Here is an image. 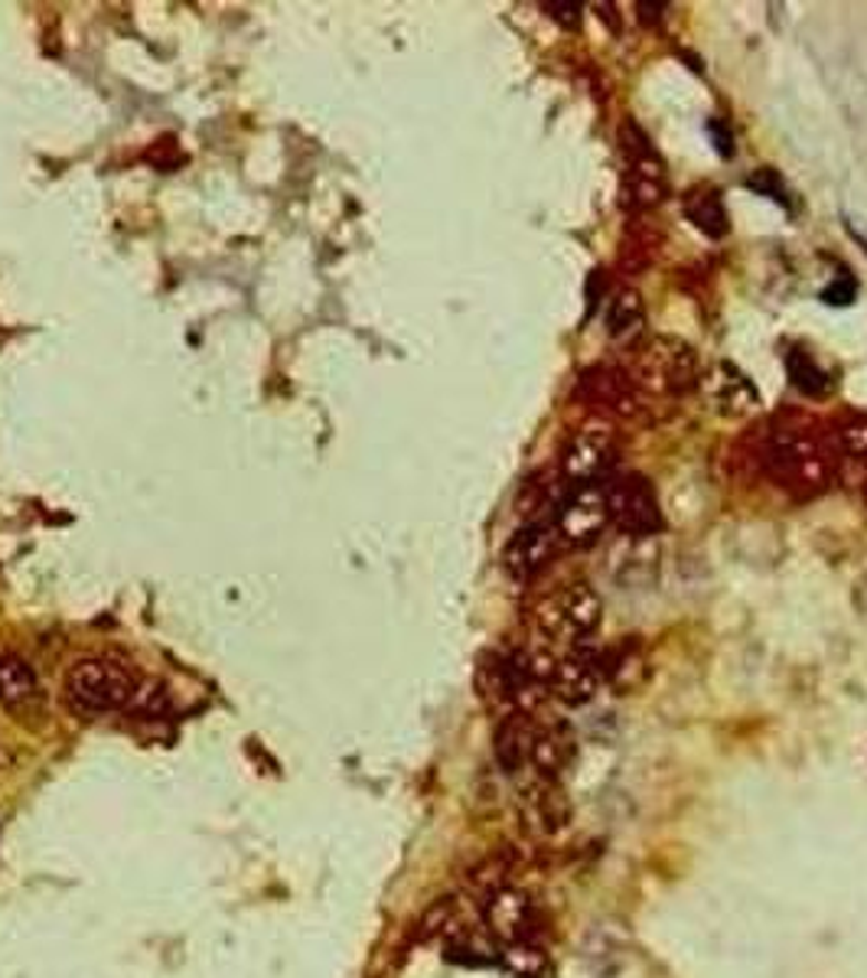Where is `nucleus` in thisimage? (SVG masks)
Instances as JSON below:
<instances>
[{"label":"nucleus","instance_id":"f257e3e1","mask_svg":"<svg viewBox=\"0 0 867 978\" xmlns=\"http://www.w3.org/2000/svg\"><path fill=\"white\" fill-rule=\"evenodd\" d=\"M835 461V447L806 418H776L760 441L763 473L799 500L822 496L832 486Z\"/></svg>","mask_w":867,"mask_h":978},{"label":"nucleus","instance_id":"f03ea898","mask_svg":"<svg viewBox=\"0 0 867 978\" xmlns=\"http://www.w3.org/2000/svg\"><path fill=\"white\" fill-rule=\"evenodd\" d=\"M627 375L637 382L642 395H682L701 382L698 356L685 340L679 337H646L630 349Z\"/></svg>","mask_w":867,"mask_h":978},{"label":"nucleus","instance_id":"7ed1b4c3","mask_svg":"<svg viewBox=\"0 0 867 978\" xmlns=\"http://www.w3.org/2000/svg\"><path fill=\"white\" fill-rule=\"evenodd\" d=\"M141 689L137 672L127 662L117 659H82L69 669L65 676V694L69 701L85 711V714H109V711H121L134 701V694Z\"/></svg>","mask_w":867,"mask_h":978},{"label":"nucleus","instance_id":"20e7f679","mask_svg":"<svg viewBox=\"0 0 867 978\" xmlns=\"http://www.w3.org/2000/svg\"><path fill=\"white\" fill-rule=\"evenodd\" d=\"M600 620H603V600L590 584H580V580L555 590L535 610V624L541 636L568 649L597 634Z\"/></svg>","mask_w":867,"mask_h":978},{"label":"nucleus","instance_id":"39448f33","mask_svg":"<svg viewBox=\"0 0 867 978\" xmlns=\"http://www.w3.org/2000/svg\"><path fill=\"white\" fill-rule=\"evenodd\" d=\"M620 461V434L613 424L607 421H594L575 431V437L568 441L565 454H561V476L571 486H584V483H597L603 480V473Z\"/></svg>","mask_w":867,"mask_h":978},{"label":"nucleus","instance_id":"423d86ee","mask_svg":"<svg viewBox=\"0 0 867 978\" xmlns=\"http://www.w3.org/2000/svg\"><path fill=\"white\" fill-rule=\"evenodd\" d=\"M607 506L610 522L630 538H646L662 528L659 496L642 473H623L607 480Z\"/></svg>","mask_w":867,"mask_h":978},{"label":"nucleus","instance_id":"0eeeda50","mask_svg":"<svg viewBox=\"0 0 867 978\" xmlns=\"http://www.w3.org/2000/svg\"><path fill=\"white\" fill-rule=\"evenodd\" d=\"M558 535H561V545L568 548H587L594 545L603 528L610 525V506H607V480H597V483H584V486H575L565 503L558 506V513L551 516Z\"/></svg>","mask_w":867,"mask_h":978},{"label":"nucleus","instance_id":"6e6552de","mask_svg":"<svg viewBox=\"0 0 867 978\" xmlns=\"http://www.w3.org/2000/svg\"><path fill=\"white\" fill-rule=\"evenodd\" d=\"M561 548L565 545H561V535H558L551 518L525 522L503 548V568H506V575L516 577V580H531L555 562V555Z\"/></svg>","mask_w":867,"mask_h":978},{"label":"nucleus","instance_id":"1a4fd4ad","mask_svg":"<svg viewBox=\"0 0 867 978\" xmlns=\"http://www.w3.org/2000/svg\"><path fill=\"white\" fill-rule=\"evenodd\" d=\"M623 154H627V176H623L627 199L637 209L662 203L665 199V164L652 151L649 137L633 124L623 127Z\"/></svg>","mask_w":867,"mask_h":978},{"label":"nucleus","instance_id":"9d476101","mask_svg":"<svg viewBox=\"0 0 867 978\" xmlns=\"http://www.w3.org/2000/svg\"><path fill=\"white\" fill-rule=\"evenodd\" d=\"M600 686H603L600 652L590 649L587 642L571 646L565 656H558L555 666H551V672H548V694H555L568 708L590 704L594 694L600 691Z\"/></svg>","mask_w":867,"mask_h":978},{"label":"nucleus","instance_id":"9b49d317","mask_svg":"<svg viewBox=\"0 0 867 978\" xmlns=\"http://www.w3.org/2000/svg\"><path fill=\"white\" fill-rule=\"evenodd\" d=\"M578 389L584 402H590L597 411L617 421H633L646 411L637 382L627 375V369H617V366H590L580 375Z\"/></svg>","mask_w":867,"mask_h":978},{"label":"nucleus","instance_id":"f8f14e48","mask_svg":"<svg viewBox=\"0 0 867 978\" xmlns=\"http://www.w3.org/2000/svg\"><path fill=\"white\" fill-rule=\"evenodd\" d=\"M483 923H486V933L506 946V943L535 939L541 917H538L535 900L525 891L503 884L483 897Z\"/></svg>","mask_w":867,"mask_h":978},{"label":"nucleus","instance_id":"ddd939ff","mask_svg":"<svg viewBox=\"0 0 867 978\" xmlns=\"http://www.w3.org/2000/svg\"><path fill=\"white\" fill-rule=\"evenodd\" d=\"M522 825L538 838H555L571 822V800L565 796L558 780L531 776L528 786H522L519 796Z\"/></svg>","mask_w":867,"mask_h":978},{"label":"nucleus","instance_id":"4468645a","mask_svg":"<svg viewBox=\"0 0 867 978\" xmlns=\"http://www.w3.org/2000/svg\"><path fill=\"white\" fill-rule=\"evenodd\" d=\"M701 395L708 408H714L724 418H747L760 408V392L751 379L734 362H714L701 375Z\"/></svg>","mask_w":867,"mask_h":978},{"label":"nucleus","instance_id":"2eb2a0df","mask_svg":"<svg viewBox=\"0 0 867 978\" xmlns=\"http://www.w3.org/2000/svg\"><path fill=\"white\" fill-rule=\"evenodd\" d=\"M578 753V738L568 721H538L535 718V744H531V770L535 776L558 780Z\"/></svg>","mask_w":867,"mask_h":978},{"label":"nucleus","instance_id":"dca6fc26","mask_svg":"<svg viewBox=\"0 0 867 978\" xmlns=\"http://www.w3.org/2000/svg\"><path fill=\"white\" fill-rule=\"evenodd\" d=\"M531 744H535V714L513 711V714L499 718L493 750H496V763L503 766V773L525 770L531 763Z\"/></svg>","mask_w":867,"mask_h":978},{"label":"nucleus","instance_id":"f3484780","mask_svg":"<svg viewBox=\"0 0 867 978\" xmlns=\"http://www.w3.org/2000/svg\"><path fill=\"white\" fill-rule=\"evenodd\" d=\"M575 486L561 476V470H538L531 473L519 490V500H516V509L519 516H525L528 522L535 518H548L558 513V506L565 503V496L571 493Z\"/></svg>","mask_w":867,"mask_h":978},{"label":"nucleus","instance_id":"a211bd4d","mask_svg":"<svg viewBox=\"0 0 867 978\" xmlns=\"http://www.w3.org/2000/svg\"><path fill=\"white\" fill-rule=\"evenodd\" d=\"M600 672H603V682L610 689L617 691H637L642 682H646V672H649V662H646V652L639 646L637 639H620L613 642L607 652H600Z\"/></svg>","mask_w":867,"mask_h":978},{"label":"nucleus","instance_id":"6ab92c4d","mask_svg":"<svg viewBox=\"0 0 867 978\" xmlns=\"http://www.w3.org/2000/svg\"><path fill=\"white\" fill-rule=\"evenodd\" d=\"M0 704L13 714H30L40 704L37 672L20 656H0Z\"/></svg>","mask_w":867,"mask_h":978},{"label":"nucleus","instance_id":"aec40b11","mask_svg":"<svg viewBox=\"0 0 867 978\" xmlns=\"http://www.w3.org/2000/svg\"><path fill=\"white\" fill-rule=\"evenodd\" d=\"M682 213L689 216L694 229L708 238H724L731 231V219H727V206L721 199V193L714 186H692L682 196Z\"/></svg>","mask_w":867,"mask_h":978},{"label":"nucleus","instance_id":"412c9836","mask_svg":"<svg viewBox=\"0 0 867 978\" xmlns=\"http://www.w3.org/2000/svg\"><path fill=\"white\" fill-rule=\"evenodd\" d=\"M603 320H607V333L617 343H637L639 337H642V327H646V303H642L639 290H617L613 300L607 303Z\"/></svg>","mask_w":867,"mask_h":978},{"label":"nucleus","instance_id":"4be33fe9","mask_svg":"<svg viewBox=\"0 0 867 978\" xmlns=\"http://www.w3.org/2000/svg\"><path fill=\"white\" fill-rule=\"evenodd\" d=\"M444 956L457 966H493L499 962V946L493 943V936L461 926L444 939Z\"/></svg>","mask_w":867,"mask_h":978},{"label":"nucleus","instance_id":"5701e85b","mask_svg":"<svg viewBox=\"0 0 867 978\" xmlns=\"http://www.w3.org/2000/svg\"><path fill=\"white\" fill-rule=\"evenodd\" d=\"M499 966L513 978H551V972H555L551 956L535 939L499 946Z\"/></svg>","mask_w":867,"mask_h":978},{"label":"nucleus","instance_id":"b1692460","mask_svg":"<svg viewBox=\"0 0 867 978\" xmlns=\"http://www.w3.org/2000/svg\"><path fill=\"white\" fill-rule=\"evenodd\" d=\"M786 369H789V382L806 395V399H825L832 392V375L815 362V356L803 352V349H793L786 356Z\"/></svg>","mask_w":867,"mask_h":978},{"label":"nucleus","instance_id":"393cba45","mask_svg":"<svg viewBox=\"0 0 867 978\" xmlns=\"http://www.w3.org/2000/svg\"><path fill=\"white\" fill-rule=\"evenodd\" d=\"M832 447L845 461L867 466V414H848L845 421H838V431H835V444Z\"/></svg>","mask_w":867,"mask_h":978},{"label":"nucleus","instance_id":"a878e982","mask_svg":"<svg viewBox=\"0 0 867 978\" xmlns=\"http://www.w3.org/2000/svg\"><path fill=\"white\" fill-rule=\"evenodd\" d=\"M454 929H461L457 926V900L454 897H444V900H437L421 923H417V936L421 939H434V936H451Z\"/></svg>","mask_w":867,"mask_h":978},{"label":"nucleus","instance_id":"bb28decb","mask_svg":"<svg viewBox=\"0 0 867 978\" xmlns=\"http://www.w3.org/2000/svg\"><path fill=\"white\" fill-rule=\"evenodd\" d=\"M545 10H548V17H551L555 23H561L565 30H578L580 17H584V7L575 3V0H555V3H545Z\"/></svg>","mask_w":867,"mask_h":978},{"label":"nucleus","instance_id":"cd10ccee","mask_svg":"<svg viewBox=\"0 0 867 978\" xmlns=\"http://www.w3.org/2000/svg\"><path fill=\"white\" fill-rule=\"evenodd\" d=\"M751 186L756 193H763V196H773V199L786 203V199H783V196H786L783 179H780L773 171H756V176H751Z\"/></svg>","mask_w":867,"mask_h":978},{"label":"nucleus","instance_id":"c85d7f7f","mask_svg":"<svg viewBox=\"0 0 867 978\" xmlns=\"http://www.w3.org/2000/svg\"><path fill=\"white\" fill-rule=\"evenodd\" d=\"M855 294H858L855 281H848V278H845V285H842V281H835L832 288L822 290V300H825V303H832V307H848V303H855Z\"/></svg>","mask_w":867,"mask_h":978},{"label":"nucleus","instance_id":"c756f323","mask_svg":"<svg viewBox=\"0 0 867 978\" xmlns=\"http://www.w3.org/2000/svg\"><path fill=\"white\" fill-rule=\"evenodd\" d=\"M637 10H639V20L656 23V20H662V10H665V7H656V3H637Z\"/></svg>","mask_w":867,"mask_h":978},{"label":"nucleus","instance_id":"7c9ffc66","mask_svg":"<svg viewBox=\"0 0 867 978\" xmlns=\"http://www.w3.org/2000/svg\"><path fill=\"white\" fill-rule=\"evenodd\" d=\"M845 219H848V223H845V226H848V231H851V235H855V238L865 245V251H867V226L865 223H861V219H855V216H845Z\"/></svg>","mask_w":867,"mask_h":978},{"label":"nucleus","instance_id":"2f4dec72","mask_svg":"<svg viewBox=\"0 0 867 978\" xmlns=\"http://www.w3.org/2000/svg\"><path fill=\"white\" fill-rule=\"evenodd\" d=\"M865 500H867V483H865Z\"/></svg>","mask_w":867,"mask_h":978}]
</instances>
